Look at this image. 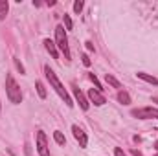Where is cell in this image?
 <instances>
[{
  "mask_svg": "<svg viewBox=\"0 0 158 156\" xmlns=\"http://www.w3.org/2000/svg\"><path fill=\"white\" fill-rule=\"evenodd\" d=\"M44 76H46V79L50 81V84H52V88L59 94V97L68 105V107H74V103H72V99H70V96H68V92H66V88L61 84V81H59V77L55 76V72L50 68V66H44Z\"/></svg>",
  "mask_w": 158,
  "mask_h": 156,
  "instance_id": "obj_1",
  "label": "cell"
},
{
  "mask_svg": "<svg viewBox=\"0 0 158 156\" xmlns=\"http://www.w3.org/2000/svg\"><path fill=\"white\" fill-rule=\"evenodd\" d=\"M6 94H7V97H9V101H11L13 105H19V103L22 101L20 86L17 84V81H15V77H13L11 74L6 76Z\"/></svg>",
  "mask_w": 158,
  "mask_h": 156,
  "instance_id": "obj_2",
  "label": "cell"
},
{
  "mask_svg": "<svg viewBox=\"0 0 158 156\" xmlns=\"http://www.w3.org/2000/svg\"><path fill=\"white\" fill-rule=\"evenodd\" d=\"M55 44H57V50L63 51L64 59L70 61L72 55H70V48H68V37H66V30L64 26H57L55 28Z\"/></svg>",
  "mask_w": 158,
  "mask_h": 156,
  "instance_id": "obj_3",
  "label": "cell"
},
{
  "mask_svg": "<svg viewBox=\"0 0 158 156\" xmlns=\"http://www.w3.org/2000/svg\"><path fill=\"white\" fill-rule=\"evenodd\" d=\"M138 119H158V109L155 107H143V109H134L131 112Z\"/></svg>",
  "mask_w": 158,
  "mask_h": 156,
  "instance_id": "obj_4",
  "label": "cell"
},
{
  "mask_svg": "<svg viewBox=\"0 0 158 156\" xmlns=\"http://www.w3.org/2000/svg\"><path fill=\"white\" fill-rule=\"evenodd\" d=\"M37 153H39V156H50L48 142H46V134H44L42 130L37 132Z\"/></svg>",
  "mask_w": 158,
  "mask_h": 156,
  "instance_id": "obj_5",
  "label": "cell"
},
{
  "mask_svg": "<svg viewBox=\"0 0 158 156\" xmlns=\"http://www.w3.org/2000/svg\"><path fill=\"white\" fill-rule=\"evenodd\" d=\"M88 97H90V101H92L96 107H101V105H105V103H107L105 96H103L101 92H98L96 88H90V90H88Z\"/></svg>",
  "mask_w": 158,
  "mask_h": 156,
  "instance_id": "obj_6",
  "label": "cell"
},
{
  "mask_svg": "<svg viewBox=\"0 0 158 156\" xmlns=\"http://www.w3.org/2000/svg\"><path fill=\"white\" fill-rule=\"evenodd\" d=\"M72 132H74V138L79 142V147H86V143H88V138H86V134H85V130L77 127V125H74L72 127Z\"/></svg>",
  "mask_w": 158,
  "mask_h": 156,
  "instance_id": "obj_7",
  "label": "cell"
},
{
  "mask_svg": "<svg viewBox=\"0 0 158 156\" xmlns=\"http://www.w3.org/2000/svg\"><path fill=\"white\" fill-rule=\"evenodd\" d=\"M72 90H74V96H76V99H77L79 107L83 109V110H88V101H86V97H85V94L79 90L77 86H72Z\"/></svg>",
  "mask_w": 158,
  "mask_h": 156,
  "instance_id": "obj_8",
  "label": "cell"
},
{
  "mask_svg": "<svg viewBox=\"0 0 158 156\" xmlns=\"http://www.w3.org/2000/svg\"><path fill=\"white\" fill-rule=\"evenodd\" d=\"M44 48L48 50V53H50L53 59H59V50H57V44H55L53 40L44 39Z\"/></svg>",
  "mask_w": 158,
  "mask_h": 156,
  "instance_id": "obj_9",
  "label": "cell"
},
{
  "mask_svg": "<svg viewBox=\"0 0 158 156\" xmlns=\"http://www.w3.org/2000/svg\"><path fill=\"white\" fill-rule=\"evenodd\" d=\"M118 101L121 103V105H129V103H131V96H129V92L119 90L118 92Z\"/></svg>",
  "mask_w": 158,
  "mask_h": 156,
  "instance_id": "obj_10",
  "label": "cell"
},
{
  "mask_svg": "<svg viewBox=\"0 0 158 156\" xmlns=\"http://www.w3.org/2000/svg\"><path fill=\"white\" fill-rule=\"evenodd\" d=\"M136 76H138L140 79H143V81H147V83H151V84H156L158 86V79L153 77V76H149V74H145V72H138Z\"/></svg>",
  "mask_w": 158,
  "mask_h": 156,
  "instance_id": "obj_11",
  "label": "cell"
},
{
  "mask_svg": "<svg viewBox=\"0 0 158 156\" xmlns=\"http://www.w3.org/2000/svg\"><path fill=\"white\" fill-rule=\"evenodd\" d=\"M7 11H9V4H7V0H0V20L6 18Z\"/></svg>",
  "mask_w": 158,
  "mask_h": 156,
  "instance_id": "obj_12",
  "label": "cell"
},
{
  "mask_svg": "<svg viewBox=\"0 0 158 156\" xmlns=\"http://www.w3.org/2000/svg\"><path fill=\"white\" fill-rule=\"evenodd\" d=\"M105 81H107L110 86H114V88H121V83H119L114 76H110V74H107V76H105Z\"/></svg>",
  "mask_w": 158,
  "mask_h": 156,
  "instance_id": "obj_13",
  "label": "cell"
},
{
  "mask_svg": "<svg viewBox=\"0 0 158 156\" xmlns=\"http://www.w3.org/2000/svg\"><path fill=\"white\" fill-rule=\"evenodd\" d=\"M53 140H55V143H59V145H64V143H66V140H64V136H63L61 130H55V132H53Z\"/></svg>",
  "mask_w": 158,
  "mask_h": 156,
  "instance_id": "obj_14",
  "label": "cell"
},
{
  "mask_svg": "<svg viewBox=\"0 0 158 156\" xmlns=\"http://www.w3.org/2000/svg\"><path fill=\"white\" fill-rule=\"evenodd\" d=\"M35 86H37V94L44 99V97H46V88H44V84H42L40 81H37V83H35Z\"/></svg>",
  "mask_w": 158,
  "mask_h": 156,
  "instance_id": "obj_15",
  "label": "cell"
},
{
  "mask_svg": "<svg viewBox=\"0 0 158 156\" xmlns=\"http://www.w3.org/2000/svg\"><path fill=\"white\" fill-rule=\"evenodd\" d=\"M88 79L94 83V86H96V90H98V92H101V90H103V88H101V84H99V81H98V77H96L94 74H88Z\"/></svg>",
  "mask_w": 158,
  "mask_h": 156,
  "instance_id": "obj_16",
  "label": "cell"
},
{
  "mask_svg": "<svg viewBox=\"0 0 158 156\" xmlns=\"http://www.w3.org/2000/svg\"><path fill=\"white\" fill-rule=\"evenodd\" d=\"M63 18H64V26H66V30H72V26H74V22H72V18H70V17H68L66 13L63 15Z\"/></svg>",
  "mask_w": 158,
  "mask_h": 156,
  "instance_id": "obj_17",
  "label": "cell"
},
{
  "mask_svg": "<svg viewBox=\"0 0 158 156\" xmlns=\"http://www.w3.org/2000/svg\"><path fill=\"white\" fill-rule=\"evenodd\" d=\"M83 6H85V4H83L81 0H76V2H74V11H76V13H81Z\"/></svg>",
  "mask_w": 158,
  "mask_h": 156,
  "instance_id": "obj_18",
  "label": "cell"
},
{
  "mask_svg": "<svg viewBox=\"0 0 158 156\" xmlns=\"http://www.w3.org/2000/svg\"><path fill=\"white\" fill-rule=\"evenodd\" d=\"M81 61H83V64H85V66H90V59H88V55H86V53H83V55H81Z\"/></svg>",
  "mask_w": 158,
  "mask_h": 156,
  "instance_id": "obj_19",
  "label": "cell"
},
{
  "mask_svg": "<svg viewBox=\"0 0 158 156\" xmlns=\"http://www.w3.org/2000/svg\"><path fill=\"white\" fill-rule=\"evenodd\" d=\"M15 64H17V68L20 70V74H24V72H26V70H24V66L20 64V61H19V59H15Z\"/></svg>",
  "mask_w": 158,
  "mask_h": 156,
  "instance_id": "obj_20",
  "label": "cell"
},
{
  "mask_svg": "<svg viewBox=\"0 0 158 156\" xmlns=\"http://www.w3.org/2000/svg\"><path fill=\"white\" fill-rule=\"evenodd\" d=\"M114 154H116V156H127L123 151H121V149H119V147H116V149H114Z\"/></svg>",
  "mask_w": 158,
  "mask_h": 156,
  "instance_id": "obj_21",
  "label": "cell"
},
{
  "mask_svg": "<svg viewBox=\"0 0 158 156\" xmlns=\"http://www.w3.org/2000/svg\"><path fill=\"white\" fill-rule=\"evenodd\" d=\"M85 44H86V50H88V51H94V44H92L90 40H86Z\"/></svg>",
  "mask_w": 158,
  "mask_h": 156,
  "instance_id": "obj_22",
  "label": "cell"
},
{
  "mask_svg": "<svg viewBox=\"0 0 158 156\" xmlns=\"http://www.w3.org/2000/svg\"><path fill=\"white\" fill-rule=\"evenodd\" d=\"M131 154H132V156H143L140 151H138V149H132V151H131Z\"/></svg>",
  "mask_w": 158,
  "mask_h": 156,
  "instance_id": "obj_23",
  "label": "cell"
},
{
  "mask_svg": "<svg viewBox=\"0 0 158 156\" xmlns=\"http://www.w3.org/2000/svg\"><path fill=\"white\" fill-rule=\"evenodd\" d=\"M153 103H156L158 105V97H153Z\"/></svg>",
  "mask_w": 158,
  "mask_h": 156,
  "instance_id": "obj_24",
  "label": "cell"
},
{
  "mask_svg": "<svg viewBox=\"0 0 158 156\" xmlns=\"http://www.w3.org/2000/svg\"><path fill=\"white\" fill-rule=\"evenodd\" d=\"M155 149L158 151V142H155Z\"/></svg>",
  "mask_w": 158,
  "mask_h": 156,
  "instance_id": "obj_25",
  "label": "cell"
},
{
  "mask_svg": "<svg viewBox=\"0 0 158 156\" xmlns=\"http://www.w3.org/2000/svg\"><path fill=\"white\" fill-rule=\"evenodd\" d=\"M26 154H28V156H31V154H30V151H26Z\"/></svg>",
  "mask_w": 158,
  "mask_h": 156,
  "instance_id": "obj_26",
  "label": "cell"
},
{
  "mask_svg": "<svg viewBox=\"0 0 158 156\" xmlns=\"http://www.w3.org/2000/svg\"><path fill=\"white\" fill-rule=\"evenodd\" d=\"M156 156H158V154H156Z\"/></svg>",
  "mask_w": 158,
  "mask_h": 156,
  "instance_id": "obj_27",
  "label": "cell"
}]
</instances>
